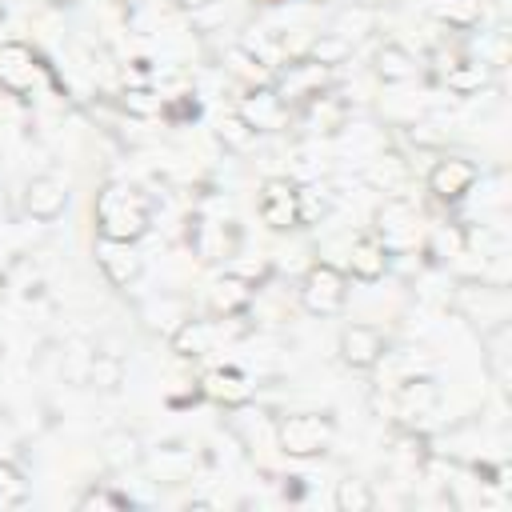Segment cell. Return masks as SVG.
Masks as SVG:
<instances>
[{
	"instance_id": "cell-1",
	"label": "cell",
	"mask_w": 512,
	"mask_h": 512,
	"mask_svg": "<svg viewBox=\"0 0 512 512\" xmlns=\"http://www.w3.org/2000/svg\"><path fill=\"white\" fill-rule=\"evenodd\" d=\"M148 220H152V200L140 184L112 180L96 192V228L104 240L136 244L148 232Z\"/></svg>"
},
{
	"instance_id": "cell-2",
	"label": "cell",
	"mask_w": 512,
	"mask_h": 512,
	"mask_svg": "<svg viewBox=\"0 0 512 512\" xmlns=\"http://www.w3.org/2000/svg\"><path fill=\"white\" fill-rule=\"evenodd\" d=\"M332 436H336V420H332L328 412H292V416H284L280 428H276L280 448H284L288 456H296V460H308V456L328 452Z\"/></svg>"
},
{
	"instance_id": "cell-3",
	"label": "cell",
	"mask_w": 512,
	"mask_h": 512,
	"mask_svg": "<svg viewBox=\"0 0 512 512\" xmlns=\"http://www.w3.org/2000/svg\"><path fill=\"white\" fill-rule=\"evenodd\" d=\"M348 300V276L336 264H312L300 280V304L312 316H336Z\"/></svg>"
},
{
	"instance_id": "cell-4",
	"label": "cell",
	"mask_w": 512,
	"mask_h": 512,
	"mask_svg": "<svg viewBox=\"0 0 512 512\" xmlns=\"http://www.w3.org/2000/svg\"><path fill=\"white\" fill-rule=\"evenodd\" d=\"M476 180H480V168L472 160H464V156H440L432 164V172H428V192L436 200H444V204H456V200H464L472 192Z\"/></svg>"
},
{
	"instance_id": "cell-5",
	"label": "cell",
	"mask_w": 512,
	"mask_h": 512,
	"mask_svg": "<svg viewBox=\"0 0 512 512\" xmlns=\"http://www.w3.org/2000/svg\"><path fill=\"white\" fill-rule=\"evenodd\" d=\"M416 224H420L416 208H412L408 200L392 196V200H384V208L376 212V240L388 248V256H392V252H404V248L416 244Z\"/></svg>"
},
{
	"instance_id": "cell-6",
	"label": "cell",
	"mask_w": 512,
	"mask_h": 512,
	"mask_svg": "<svg viewBox=\"0 0 512 512\" xmlns=\"http://www.w3.org/2000/svg\"><path fill=\"white\" fill-rule=\"evenodd\" d=\"M256 208H260V220H264L268 228H276V232L300 224V212H296V184H292L288 176H268V180L260 184Z\"/></svg>"
},
{
	"instance_id": "cell-7",
	"label": "cell",
	"mask_w": 512,
	"mask_h": 512,
	"mask_svg": "<svg viewBox=\"0 0 512 512\" xmlns=\"http://www.w3.org/2000/svg\"><path fill=\"white\" fill-rule=\"evenodd\" d=\"M96 264H100V272H104L116 288L136 284L140 272H144V260H140V252H136L132 244H124V240H104V236H100V244H96Z\"/></svg>"
},
{
	"instance_id": "cell-8",
	"label": "cell",
	"mask_w": 512,
	"mask_h": 512,
	"mask_svg": "<svg viewBox=\"0 0 512 512\" xmlns=\"http://www.w3.org/2000/svg\"><path fill=\"white\" fill-rule=\"evenodd\" d=\"M384 348L388 344H384L380 328H372V324H348L340 332V360L348 368H376L384 360Z\"/></svg>"
},
{
	"instance_id": "cell-9",
	"label": "cell",
	"mask_w": 512,
	"mask_h": 512,
	"mask_svg": "<svg viewBox=\"0 0 512 512\" xmlns=\"http://www.w3.org/2000/svg\"><path fill=\"white\" fill-rule=\"evenodd\" d=\"M36 72H40V64H36V56H32L28 44H20V40L0 44V88L24 96L36 84Z\"/></svg>"
},
{
	"instance_id": "cell-10",
	"label": "cell",
	"mask_w": 512,
	"mask_h": 512,
	"mask_svg": "<svg viewBox=\"0 0 512 512\" xmlns=\"http://www.w3.org/2000/svg\"><path fill=\"white\" fill-rule=\"evenodd\" d=\"M200 392L216 404H228V408H240L252 400V380L240 372V368H212L200 376Z\"/></svg>"
},
{
	"instance_id": "cell-11",
	"label": "cell",
	"mask_w": 512,
	"mask_h": 512,
	"mask_svg": "<svg viewBox=\"0 0 512 512\" xmlns=\"http://www.w3.org/2000/svg\"><path fill=\"white\" fill-rule=\"evenodd\" d=\"M64 204H68V188L56 180V176H36V180H28V188H24V208H28V216H36V220H56L60 212H64Z\"/></svg>"
},
{
	"instance_id": "cell-12",
	"label": "cell",
	"mask_w": 512,
	"mask_h": 512,
	"mask_svg": "<svg viewBox=\"0 0 512 512\" xmlns=\"http://www.w3.org/2000/svg\"><path fill=\"white\" fill-rule=\"evenodd\" d=\"M324 76H328L324 64H316V60H296V64H288V72H284L276 96H280L284 104H288V100H312V96H320Z\"/></svg>"
},
{
	"instance_id": "cell-13",
	"label": "cell",
	"mask_w": 512,
	"mask_h": 512,
	"mask_svg": "<svg viewBox=\"0 0 512 512\" xmlns=\"http://www.w3.org/2000/svg\"><path fill=\"white\" fill-rule=\"evenodd\" d=\"M236 112H240L256 132H272V128L284 124V100L276 96V88H252V92L240 100Z\"/></svg>"
},
{
	"instance_id": "cell-14",
	"label": "cell",
	"mask_w": 512,
	"mask_h": 512,
	"mask_svg": "<svg viewBox=\"0 0 512 512\" xmlns=\"http://www.w3.org/2000/svg\"><path fill=\"white\" fill-rule=\"evenodd\" d=\"M252 292H256V288H252L244 276L228 272V276L212 280V288H208V308H212L216 316H240V312L252 304Z\"/></svg>"
},
{
	"instance_id": "cell-15",
	"label": "cell",
	"mask_w": 512,
	"mask_h": 512,
	"mask_svg": "<svg viewBox=\"0 0 512 512\" xmlns=\"http://www.w3.org/2000/svg\"><path fill=\"white\" fill-rule=\"evenodd\" d=\"M348 272H352L356 280H364V284L380 280V276L388 272V248H384L376 236H360V240H352Z\"/></svg>"
},
{
	"instance_id": "cell-16",
	"label": "cell",
	"mask_w": 512,
	"mask_h": 512,
	"mask_svg": "<svg viewBox=\"0 0 512 512\" xmlns=\"http://www.w3.org/2000/svg\"><path fill=\"white\" fill-rule=\"evenodd\" d=\"M376 76L384 84H404L416 76V56L404 48V44H384L376 52Z\"/></svg>"
},
{
	"instance_id": "cell-17",
	"label": "cell",
	"mask_w": 512,
	"mask_h": 512,
	"mask_svg": "<svg viewBox=\"0 0 512 512\" xmlns=\"http://www.w3.org/2000/svg\"><path fill=\"white\" fill-rule=\"evenodd\" d=\"M436 388L432 380H404L396 392V412L400 416H432L436 412Z\"/></svg>"
},
{
	"instance_id": "cell-18",
	"label": "cell",
	"mask_w": 512,
	"mask_h": 512,
	"mask_svg": "<svg viewBox=\"0 0 512 512\" xmlns=\"http://www.w3.org/2000/svg\"><path fill=\"white\" fill-rule=\"evenodd\" d=\"M212 344H216V328L208 320H184L172 332V348L180 356H204V352H212Z\"/></svg>"
},
{
	"instance_id": "cell-19",
	"label": "cell",
	"mask_w": 512,
	"mask_h": 512,
	"mask_svg": "<svg viewBox=\"0 0 512 512\" xmlns=\"http://www.w3.org/2000/svg\"><path fill=\"white\" fill-rule=\"evenodd\" d=\"M100 448H104V460H108L112 468H132V464H140V456H144L140 436H136V432H128V428L108 432Z\"/></svg>"
},
{
	"instance_id": "cell-20",
	"label": "cell",
	"mask_w": 512,
	"mask_h": 512,
	"mask_svg": "<svg viewBox=\"0 0 512 512\" xmlns=\"http://www.w3.org/2000/svg\"><path fill=\"white\" fill-rule=\"evenodd\" d=\"M376 188H384V192H400L404 184H408V164L396 156V152H380L372 164H368V172H364Z\"/></svg>"
},
{
	"instance_id": "cell-21",
	"label": "cell",
	"mask_w": 512,
	"mask_h": 512,
	"mask_svg": "<svg viewBox=\"0 0 512 512\" xmlns=\"http://www.w3.org/2000/svg\"><path fill=\"white\" fill-rule=\"evenodd\" d=\"M332 208V196H328V184L320 180H308L296 188V212H300V224H320Z\"/></svg>"
},
{
	"instance_id": "cell-22",
	"label": "cell",
	"mask_w": 512,
	"mask_h": 512,
	"mask_svg": "<svg viewBox=\"0 0 512 512\" xmlns=\"http://www.w3.org/2000/svg\"><path fill=\"white\" fill-rule=\"evenodd\" d=\"M372 28H376V8H364V4H356V8H344V12L336 16V24H332V36H340L344 44H356V40H364Z\"/></svg>"
},
{
	"instance_id": "cell-23",
	"label": "cell",
	"mask_w": 512,
	"mask_h": 512,
	"mask_svg": "<svg viewBox=\"0 0 512 512\" xmlns=\"http://www.w3.org/2000/svg\"><path fill=\"white\" fill-rule=\"evenodd\" d=\"M216 136H220V144L228 148V152H252L256 148V128L240 116V112H228V116H220V124H216Z\"/></svg>"
},
{
	"instance_id": "cell-24",
	"label": "cell",
	"mask_w": 512,
	"mask_h": 512,
	"mask_svg": "<svg viewBox=\"0 0 512 512\" xmlns=\"http://www.w3.org/2000/svg\"><path fill=\"white\" fill-rule=\"evenodd\" d=\"M444 80H448L452 92L468 96V92H476V88L488 80V64H484V60H456V64L444 68Z\"/></svg>"
},
{
	"instance_id": "cell-25",
	"label": "cell",
	"mask_w": 512,
	"mask_h": 512,
	"mask_svg": "<svg viewBox=\"0 0 512 512\" xmlns=\"http://www.w3.org/2000/svg\"><path fill=\"white\" fill-rule=\"evenodd\" d=\"M88 380L100 388V392H116L124 384V360L116 352H96L92 364H88Z\"/></svg>"
},
{
	"instance_id": "cell-26",
	"label": "cell",
	"mask_w": 512,
	"mask_h": 512,
	"mask_svg": "<svg viewBox=\"0 0 512 512\" xmlns=\"http://www.w3.org/2000/svg\"><path fill=\"white\" fill-rule=\"evenodd\" d=\"M336 508H340V512H368V508H376V492H372L364 480L344 476V480L336 484Z\"/></svg>"
},
{
	"instance_id": "cell-27",
	"label": "cell",
	"mask_w": 512,
	"mask_h": 512,
	"mask_svg": "<svg viewBox=\"0 0 512 512\" xmlns=\"http://www.w3.org/2000/svg\"><path fill=\"white\" fill-rule=\"evenodd\" d=\"M24 500H28V484H24L20 468L8 464V460H0V508H16Z\"/></svg>"
},
{
	"instance_id": "cell-28",
	"label": "cell",
	"mask_w": 512,
	"mask_h": 512,
	"mask_svg": "<svg viewBox=\"0 0 512 512\" xmlns=\"http://www.w3.org/2000/svg\"><path fill=\"white\" fill-rule=\"evenodd\" d=\"M348 52H352V44H344V40H340V36H332V32H324V36L312 44L308 60H316V64H324V68H332V64H340Z\"/></svg>"
},
{
	"instance_id": "cell-29",
	"label": "cell",
	"mask_w": 512,
	"mask_h": 512,
	"mask_svg": "<svg viewBox=\"0 0 512 512\" xmlns=\"http://www.w3.org/2000/svg\"><path fill=\"white\" fill-rule=\"evenodd\" d=\"M124 108L132 116H160L164 112V96L152 92V88H128L124 92Z\"/></svg>"
},
{
	"instance_id": "cell-30",
	"label": "cell",
	"mask_w": 512,
	"mask_h": 512,
	"mask_svg": "<svg viewBox=\"0 0 512 512\" xmlns=\"http://www.w3.org/2000/svg\"><path fill=\"white\" fill-rule=\"evenodd\" d=\"M124 504H132V500L120 496V492H88V496H80V508H124Z\"/></svg>"
},
{
	"instance_id": "cell-31",
	"label": "cell",
	"mask_w": 512,
	"mask_h": 512,
	"mask_svg": "<svg viewBox=\"0 0 512 512\" xmlns=\"http://www.w3.org/2000/svg\"><path fill=\"white\" fill-rule=\"evenodd\" d=\"M180 8H204V4H212V0H176Z\"/></svg>"
},
{
	"instance_id": "cell-32",
	"label": "cell",
	"mask_w": 512,
	"mask_h": 512,
	"mask_svg": "<svg viewBox=\"0 0 512 512\" xmlns=\"http://www.w3.org/2000/svg\"><path fill=\"white\" fill-rule=\"evenodd\" d=\"M48 4H52V8H72L76 0H48Z\"/></svg>"
}]
</instances>
